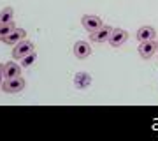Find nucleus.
<instances>
[{
  "instance_id": "1",
  "label": "nucleus",
  "mask_w": 158,
  "mask_h": 141,
  "mask_svg": "<svg viewBox=\"0 0 158 141\" xmlns=\"http://www.w3.org/2000/svg\"><path fill=\"white\" fill-rule=\"evenodd\" d=\"M34 51H35L34 42L23 39V41H19L18 44H14V48H12V58H14V60H21V58L32 56L34 55Z\"/></svg>"
},
{
  "instance_id": "2",
  "label": "nucleus",
  "mask_w": 158,
  "mask_h": 141,
  "mask_svg": "<svg viewBox=\"0 0 158 141\" xmlns=\"http://www.w3.org/2000/svg\"><path fill=\"white\" fill-rule=\"evenodd\" d=\"M25 86H27V81H25L21 76H18V78L6 79V81L2 83V86H0V88L6 92V94H18V92H21Z\"/></svg>"
},
{
  "instance_id": "3",
  "label": "nucleus",
  "mask_w": 158,
  "mask_h": 141,
  "mask_svg": "<svg viewBox=\"0 0 158 141\" xmlns=\"http://www.w3.org/2000/svg\"><path fill=\"white\" fill-rule=\"evenodd\" d=\"M128 41V32L123 28H113V32L109 35V44L113 48H119L121 44H125Z\"/></svg>"
},
{
  "instance_id": "4",
  "label": "nucleus",
  "mask_w": 158,
  "mask_h": 141,
  "mask_svg": "<svg viewBox=\"0 0 158 141\" xmlns=\"http://www.w3.org/2000/svg\"><path fill=\"white\" fill-rule=\"evenodd\" d=\"M111 32H113V28L109 25H102L98 30L90 32V39H91V42H106V41H109Z\"/></svg>"
},
{
  "instance_id": "5",
  "label": "nucleus",
  "mask_w": 158,
  "mask_h": 141,
  "mask_svg": "<svg viewBox=\"0 0 158 141\" xmlns=\"http://www.w3.org/2000/svg\"><path fill=\"white\" fill-rule=\"evenodd\" d=\"M81 25L88 30V32H95V30H98V28L104 25L102 23V20L98 16H91V14H86V16L81 18Z\"/></svg>"
},
{
  "instance_id": "6",
  "label": "nucleus",
  "mask_w": 158,
  "mask_h": 141,
  "mask_svg": "<svg viewBox=\"0 0 158 141\" xmlns=\"http://www.w3.org/2000/svg\"><path fill=\"white\" fill-rule=\"evenodd\" d=\"M155 53H158L156 50V41H144V42H141L139 44V55L142 56V58H151Z\"/></svg>"
},
{
  "instance_id": "7",
  "label": "nucleus",
  "mask_w": 158,
  "mask_h": 141,
  "mask_svg": "<svg viewBox=\"0 0 158 141\" xmlns=\"http://www.w3.org/2000/svg\"><path fill=\"white\" fill-rule=\"evenodd\" d=\"M4 73H6V79H11V78H18L21 76V65L16 62H6L4 64Z\"/></svg>"
},
{
  "instance_id": "8",
  "label": "nucleus",
  "mask_w": 158,
  "mask_h": 141,
  "mask_svg": "<svg viewBox=\"0 0 158 141\" xmlns=\"http://www.w3.org/2000/svg\"><path fill=\"white\" fill-rule=\"evenodd\" d=\"M156 37V30L153 27H149V25H146V27H142L137 30V41L139 42H144V41H153Z\"/></svg>"
},
{
  "instance_id": "9",
  "label": "nucleus",
  "mask_w": 158,
  "mask_h": 141,
  "mask_svg": "<svg viewBox=\"0 0 158 141\" xmlns=\"http://www.w3.org/2000/svg\"><path fill=\"white\" fill-rule=\"evenodd\" d=\"M74 55L77 56V58H86V56L91 55V46L85 41H77L76 44H74Z\"/></svg>"
},
{
  "instance_id": "10",
  "label": "nucleus",
  "mask_w": 158,
  "mask_h": 141,
  "mask_svg": "<svg viewBox=\"0 0 158 141\" xmlns=\"http://www.w3.org/2000/svg\"><path fill=\"white\" fill-rule=\"evenodd\" d=\"M25 37H27V32H25L23 28H14L11 34L4 39V42H7V44H18V42L23 41Z\"/></svg>"
},
{
  "instance_id": "11",
  "label": "nucleus",
  "mask_w": 158,
  "mask_h": 141,
  "mask_svg": "<svg viewBox=\"0 0 158 141\" xmlns=\"http://www.w3.org/2000/svg\"><path fill=\"white\" fill-rule=\"evenodd\" d=\"M12 18H14V11L12 7H6L0 11V25H7V23H12Z\"/></svg>"
},
{
  "instance_id": "12",
  "label": "nucleus",
  "mask_w": 158,
  "mask_h": 141,
  "mask_svg": "<svg viewBox=\"0 0 158 141\" xmlns=\"http://www.w3.org/2000/svg\"><path fill=\"white\" fill-rule=\"evenodd\" d=\"M14 21L12 23H7V25H0V41H4L7 37V35L11 34L12 30H14Z\"/></svg>"
},
{
  "instance_id": "13",
  "label": "nucleus",
  "mask_w": 158,
  "mask_h": 141,
  "mask_svg": "<svg viewBox=\"0 0 158 141\" xmlns=\"http://www.w3.org/2000/svg\"><path fill=\"white\" fill-rule=\"evenodd\" d=\"M6 81V73H4V64H0V86Z\"/></svg>"
},
{
  "instance_id": "14",
  "label": "nucleus",
  "mask_w": 158,
  "mask_h": 141,
  "mask_svg": "<svg viewBox=\"0 0 158 141\" xmlns=\"http://www.w3.org/2000/svg\"><path fill=\"white\" fill-rule=\"evenodd\" d=\"M156 50H158V41H156Z\"/></svg>"
}]
</instances>
